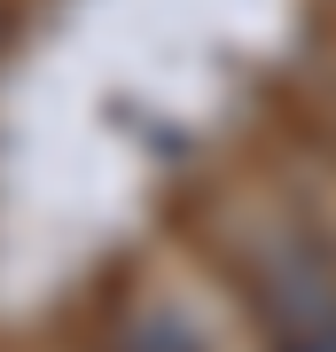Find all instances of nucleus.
Wrapping results in <instances>:
<instances>
[{
	"label": "nucleus",
	"instance_id": "f257e3e1",
	"mask_svg": "<svg viewBox=\"0 0 336 352\" xmlns=\"http://www.w3.org/2000/svg\"><path fill=\"white\" fill-rule=\"evenodd\" d=\"M117 352H203V337L188 321H172V314H133L125 337H117Z\"/></svg>",
	"mask_w": 336,
	"mask_h": 352
},
{
	"label": "nucleus",
	"instance_id": "f03ea898",
	"mask_svg": "<svg viewBox=\"0 0 336 352\" xmlns=\"http://www.w3.org/2000/svg\"><path fill=\"white\" fill-rule=\"evenodd\" d=\"M0 32H8V16H0Z\"/></svg>",
	"mask_w": 336,
	"mask_h": 352
}]
</instances>
